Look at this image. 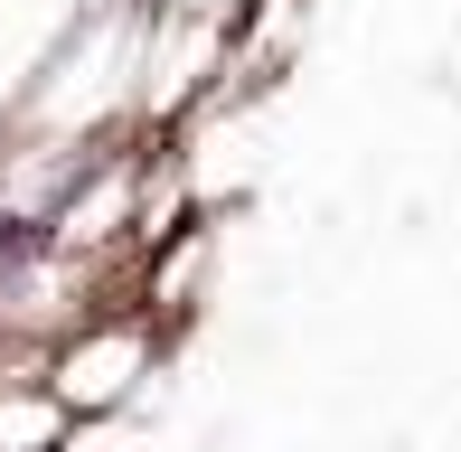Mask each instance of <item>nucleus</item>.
<instances>
[{"instance_id":"f257e3e1","label":"nucleus","mask_w":461,"mask_h":452,"mask_svg":"<svg viewBox=\"0 0 461 452\" xmlns=\"http://www.w3.org/2000/svg\"><path fill=\"white\" fill-rule=\"evenodd\" d=\"M67 424H76V415L48 396V386H19V434H29V452H48ZM0 452H10V415H0Z\"/></svg>"}]
</instances>
